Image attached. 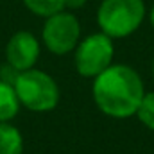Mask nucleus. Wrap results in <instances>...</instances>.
<instances>
[{
	"label": "nucleus",
	"instance_id": "nucleus-1",
	"mask_svg": "<svg viewBox=\"0 0 154 154\" xmlns=\"http://www.w3.org/2000/svg\"><path fill=\"white\" fill-rule=\"evenodd\" d=\"M143 95L145 91L140 75L125 65H109L93 82L95 104L104 115L113 118L136 115Z\"/></svg>",
	"mask_w": 154,
	"mask_h": 154
},
{
	"label": "nucleus",
	"instance_id": "nucleus-2",
	"mask_svg": "<svg viewBox=\"0 0 154 154\" xmlns=\"http://www.w3.org/2000/svg\"><path fill=\"white\" fill-rule=\"evenodd\" d=\"M143 14V0H104L99 7L97 20L104 34L109 38H124L140 27Z\"/></svg>",
	"mask_w": 154,
	"mask_h": 154
},
{
	"label": "nucleus",
	"instance_id": "nucleus-3",
	"mask_svg": "<svg viewBox=\"0 0 154 154\" xmlns=\"http://www.w3.org/2000/svg\"><path fill=\"white\" fill-rule=\"evenodd\" d=\"M20 104L31 111H50L59 102V88L56 81L41 70H23L14 82Z\"/></svg>",
	"mask_w": 154,
	"mask_h": 154
},
{
	"label": "nucleus",
	"instance_id": "nucleus-4",
	"mask_svg": "<svg viewBox=\"0 0 154 154\" xmlns=\"http://www.w3.org/2000/svg\"><path fill=\"white\" fill-rule=\"evenodd\" d=\"M113 59V41L108 34H91L75 52V68L82 77H97Z\"/></svg>",
	"mask_w": 154,
	"mask_h": 154
},
{
	"label": "nucleus",
	"instance_id": "nucleus-5",
	"mask_svg": "<svg viewBox=\"0 0 154 154\" xmlns=\"http://www.w3.org/2000/svg\"><path fill=\"white\" fill-rule=\"evenodd\" d=\"M81 27L74 14L70 13H56L48 16L43 27V41L47 48L57 56L68 54L79 41Z\"/></svg>",
	"mask_w": 154,
	"mask_h": 154
},
{
	"label": "nucleus",
	"instance_id": "nucleus-6",
	"mask_svg": "<svg viewBox=\"0 0 154 154\" xmlns=\"http://www.w3.org/2000/svg\"><path fill=\"white\" fill-rule=\"evenodd\" d=\"M38 56H39L38 39L27 31L16 32L9 39V43L5 47L7 63L11 66H14L16 70H20V72L31 70L34 66V63L38 61Z\"/></svg>",
	"mask_w": 154,
	"mask_h": 154
},
{
	"label": "nucleus",
	"instance_id": "nucleus-7",
	"mask_svg": "<svg viewBox=\"0 0 154 154\" xmlns=\"http://www.w3.org/2000/svg\"><path fill=\"white\" fill-rule=\"evenodd\" d=\"M22 151L23 138L20 131L7 122H0V154H22Z\"/></svg>",
	"mask_w": 154,
	"mask_h": 154
},
{
	"label": "nucleus",
	"instance_id": "nucleus-8",
	"mask_svg": "<svg viewBox=\"0 0 154 154\" xmlns=\"http://www.w3.org/2000/svg\"><path fill=\"white\" fill-rule=\"evenodd\" d=\"M18 108H20V100L14 91V86L0 81V122H7L14 118L18 113Z\"/></svg>",
	"mask_w": 154,
	"mask_h": 154
},
{
	"label": "nucleus",
	"instance_id": "nucleus-9",
	"mask_svg": "<svg viewBox=\"0 0 154 154\" xmlns=\"http://www.w3.org/2000/svg\"><path fill=\"white\" fill-rule=\"evenodd\" d=\"M23 4L39 16H52L65 7V0H23Z\"/></svg>",
	"mask_w": 154,
	"mask_h": 154
},
{
	"label": "nucleus",
	"instance_id": "nucleus-10",
	"mask_svg": "<svg viewBox=\"0 0 154 154\" xmlns=\"http://www.w3.org/2000/svg\"><path fill=\"white\" fill-rule=\"evenodd\" d=\"M136 115L140 118V122L143 125H147L149 129L154 131V93H145L138 109H136Z\"/></svg>",
	"mask_w": 154,
	"mask_h": 154
},
{
	"label": "nucleus",
	"instance_id": "nucleus-11",
	"mask_svg": "<svg viewBox=\"0 0 154 154\" xmlns=\"http://www.w3.org/2000/svg\"><path fill=\"white\" fill-rule=\"evenodd\" d=\"M18 75H20V70H16V68L11 66L9 63L0 68V81H4V82H7V84H13V86H14Z\"/></svg>",
	"mask_w": 154,
	"mask_h": 154
},
{
	"label": "nucleus",
	"instance_id": "nucleus-12",
	"mask_svg": "<svg viewBox=\"0 0 154 154\" xmlns=\"http://www.w3.org/2000/svg\"><path fill=\"white\" fill-rule=\"evenodd\" d=\"M86 0H65V7H70V9H79L84 5Z\"/></svg>",
	"mask_w": 154,
	"mask_h": 154
},
{
	"label": "nucleus",
	"instance_id": "nucleus-13",
	"mask_svg": "<svg viewBox=\"0 0 154 154\" xmlns=\"http://www.w3.org/2000/svg\"><path fill=\"white\" fill-rule=\"evenodd\" d=\"M151 23H152V27H154V7H152V11H151Z\"/></svg>",
	"mask_w": 154,
	"mask_h": 154
},
{
	"label": "nucleus",
	"instance_id": "nucleus-14",
	"mask_svg": "<svg viewBox=\"0 0 154 154\" xmlns=\"http://www.w3.org/2000/svg\"><path fill=\"white\" fill-rule=\"evenodd\" d=\"M152 74H154V66H152Z\"/></svg>",
	"mask_w": 154,
	"mask_h": 154
}]
</instances>
